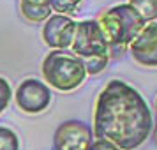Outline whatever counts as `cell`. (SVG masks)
Returning a JSON list of instances; mask_svg holds the SVG:
<instances>
[{
  "label": "cell",
  "mask_w": 157,
  "mask_h": 150,
  "mask_svg": "<svg viewBox=\"0 0 157 150\" xmlns=\"http://www.w3.org/2000/svg\"><path fill=\"white\" fill-rule=\"evenodd\" d=\"M129 6L141 16L145 23L157 20V0H129Z\"/></svg>",
  "instance_id": "cell-10"
},
{
  "label": "cell",
  "mask_w": 157,
  "mask_h": 150,
  "mask_svg": "<svg viewBox=\"0 0 157 150\" xmlns=\"http://www.w3.org/2000/svg\"><path fill=\"white\" fill-rule=\"evenodd\" d=\"M20 9H21V14L25 16V20L32 23L46 21L53 13L50 0H21Z\"/></svg>",
  "instance_id": "cell-9"
},
{
  "label": "cell",
  "mask_w": 157,
  "mask_h": 150,
  "mask_svg": "<svg viewBox=\"0 0 157 150\" xmlns=\"http://www.w3.org/2000/svg\"><path fill=\"white\" fill-rule=\"evenodd\" d=\"M55 150H88L92 145V129L81 120H67L55 131Z\"/></svg>",
  "instance_id": "cell-6"
},
{
  "label": "cell",
  "mask_w": 157,
  "mask_h": 150,
  "mask_svg": "<svg viewBox=\"0 0 157 150\" xmlns=\"http://www.w3.org/2000/svg\"><path fill=\"white\" fill-rule=\"evenodd\" d=\"M154 141L157 145V122H155V129H154Z\"/></svg>",
  "instance_id": "cell-16"
},
{
  "label": "cell",
  "mask_w": 157,
  "mask_h": 150,
  "mask_svg": "<svg viewBox=\"0 0 157 150\" xmlns=\"http://www.w3.org/2000/svg\"><path fill=\"white\" fill-rule=\"evenodd\" d=\"M71 48L72 53L81 60L92 57L109 58V44H108L97 20H85V21L78 23Z\"/></svg>",
  "instance_id": "cell-4"
},
{
  "label": "cell",
  "mask_w": 157,
  "mask_h": 150,
  "mask_svg": "<svg viewBox=\"0 0 157 150\" xmlns=\"http://www.w3.org/2000/svg\"><path fill=\"white\" fill-rule=\"evenodd\" d=\"M155 113H157V99H155Z\"/></svg>",
  "instance_id": "cell-17"
},
{
  "label": "cell",
  "mask_w": 157,
  "mask_h": 150,
  "mask_svg": "<svg viewBox=\"0 0 157 150\" xmlns=\"http://www.w3.org/2000/svg\"><path fill=\"white\" fill-rule=\"evenodd\" d=\"M154 127L152 111L136 88L111 79L101 90L94 111V134L120 150H134L145 143Z\"/></svg>",
  "instance_id": "cell-1"
},
{
  "label": "cell",
  "mask_w": 157,
  "mask_h": 150,
  "mask_svg": "<svg viewBox=\"0 0 157 150\" xmlns=\"http://www.w3.org/2000/svg\"><path fill=\"white\" fill-rule=\"evenodd\" d=\"M78 23L64 14H51L43 27V39L53 50H67L72 46Z\"/></svg>",
  "instance_id": "cell-7"
},
{
  "label": "cell",
  "mask_w": 157,
  "mask_h": 150,
  "mask_svg": "<svg viewBox=\"0 0 157 150\" xmlns=\"http://www.w3.org/2000/svg\"><path fill=\"white\" fill-rule=\"evenodd\" d=\"M131 57L143 67H157V23H147L129 44Z\"/></svg>",
  "instance_id": "cell-8"
},
{
  "label": "cell",
  "mask_w": 157,
  "mask_h": 150,
  "mask_svg": "<svg viewBox=\"0 0 157 150\" xmlns=\"http://www.w3.org/2000/svg\"><path fill=\"white\" fill-rule=\"evenodd\" d=\"M16 104L30 115L43 113L51 102V90L44 81L36 78H27L16 88Z\"/></svg>",
  "instance_id": "cell-5"
},
{
  "label": "cell",
  "mask_w": 157,
  "mask_h": 150,
  "mask_svg": "<svg viewBox=\"0 0 157 150\" xmlns=\"http://www.w3.org/2000/svg\"><path fill=\"white\" fill-rule=\"evenodd\" d=\"M88 150H120L117 145H113L108 140H94L92 145L88 147Z\"/></svg>",
  "instance_id": "cell-15"
},
{
  "label": "cell",
  "mask_w": 157,
  "mask_h": 150,
  "mask_svg": "<svg viewBox=\"0 0 157 150\" xmlns=\"http://www.w3.org/2000/svg\"><path fill=\"white\" fill-rule=\"evenodd\" d=\"M20 141L13 129L0 125V150H18Z\"/></svg>",
  "instance_id": "cell-11"
},
{
  "label": "cell",
  "mask_w": 157,
  "mask_h": 150,
  "mask_svg": "<svg viewBox=\"0 0 157 150\" xmlns=\"http://www.w3.org/2000/svg\"><path fill=\"white\" fill-rule=\"evenodd\" d=\"M11 99H13V88L6 78H0V115L7 110Z\"/></svg>",
  "instance_id": "cell-14"
},
{
  "label": "cell",
  "mask_w": 157,
  "mask_h": 150,
  "mask_svg": "<svg viewBox=\"0 0 157 150\" xmlns=\"http://www.w3.org/2000/svg\"><path fill=\"white\" fill-rule=\"evenodd\" d=\"M81 4V0H50L51 11H55L57 14H72L76 13Z\"/></svg>",
  "instance_id": "cell-12"
},
{
  "label": "cell",
  "mask_w": 157,
  "mask_h": 150,
  "mask_svg": "<svg viewBox=\"0 0 157 150\" xmlns=\"http://www.w3.org/2000/svg\"><path fill=\"white\" fill-rule=\"evenodd\" d=\"M43 76L50 87L60 92L78 88L86 78L83 60L67 50H51L43 60Z\"/></svg>",
  "instance_id": "cell-2"
},
{
  "label": "cell",
  "mask_w": 157,
  "mask_h": 150,
  "mask_svg": "<svg viewBox=\"0 0 157 150\" xmlns=\"http://www.w3.org/2000/svg\"><path fill=\"white\" fill-rule=\"evenodd\" d=\"M108 57H92V58H83V65H85L86 74H97V72L104 71L108 65Z\"/></svg>",
  "instance_id": "cell-13"
},
{
  "label": "cell",
  "mask_w": 157,
  "mask_h": 150,
  "mask_svg": "<svg viewBox=\"0 0 157 150\" xmlns=\"http://www.w3.org/2000/svg\"><path fill=\"white\" fill-rule=\"evenodd\" d=\"M102 34L109 46L127 48L147 23L129 4H118L102 11L97 18Z\"/></svg>",
  "instance_id": "cell-3"
}]
</instances>
